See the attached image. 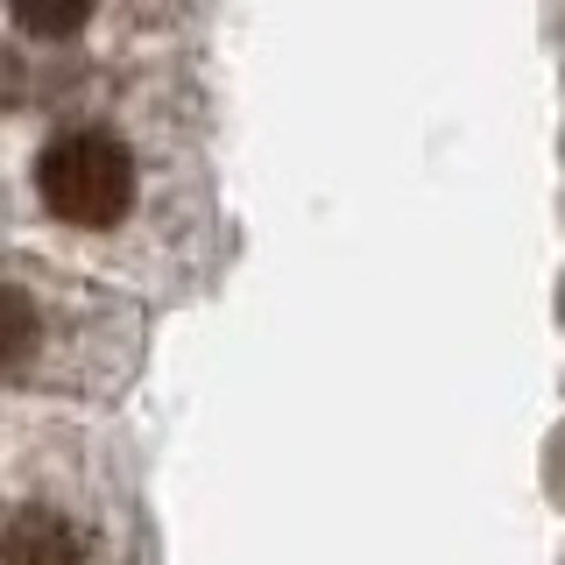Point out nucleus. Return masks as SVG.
Listing matches in <instances>:
<instances>
[{"label":"nucleus","mask_w":565,"mask_h":565,"mask_svg":"<svg viewBox=\"0 0 565 565\" xmlns=\"http://www.w3.org/2000/svg\"><path fill=\"white\" fill-rule=\"evenodd\" d=\"M0 565H85V537L57 509H22L0 530Z\"/></svg>","instance_id":"f03ea898"},{"label":"nucleus","mask_w":565,"mask_h":565,"mask_svg":"<svg viewBox=\"0 0 565 565\" xmlns=\"http://www.w3.org/2000/svg\"><path fill=\"white\" fill-rule=\"evenodd\" d=\"M35 347H43V305L0 276V367H22Z\"/></svg>","instance_id":"7ed1b4c3"},{"label":"nucleus","mask_w":565,"mask_h":565,"mask_svg":"<svg viewBox=\"0 0 565 565\" xmlns=\"http://www.w3.org/2000/svg\"><path fill=\"white\" fill-rule=\"evenodd\" d=\"M35 191L43 205L57 212L64 226L78 234H106L135 212V191H141V170H135V149L106 128H71L57 135L43 156H35Z\"/></svg>","instance_id":"f257e3e1"},{"label":"nucleus","mask_w":565,"mask_h":565,"mask_svg":"<svg viewBox=\"0 0 565 565\" xmlns=\"http://www.w3.org/2000/svg\"><path fill=\"white\" fill-rule=\"evenodd\" d=\"M558 311H565V282H558Z\"/></svg>","instance_id":"39448f33"},{"label":"nucleus","mask_w":565,"mask_h":565,"mask_svg":"<svg viewBox=\"0 0 565 565\" xmlns=\"http://www.w3.org/2000/svg\"><path fill=\"white\" fill-rule=\"evenodd\" d=\"M99 14V0H8V22L22 35H43V43H64Z\"/></svg>","instance_id":"20e7f679"}]
</instances>
